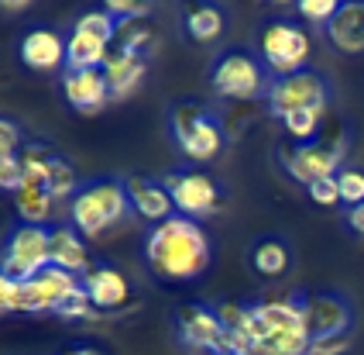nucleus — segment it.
<instances>
[{
	"label": "nucleus",
	"instance_id": "1",
	"mask_svg": "<svg viewBox=\"0 0 364 355\" xmlns=\"http://www.w3.org/2000/svg\"><path fill=\"white\" fill-rule=\"evenodd\" d=\"M144 266L165 283H193L213 266V242L200 221L172 214L144 235Z\"/></svg>",
	"mask_w": 364,
	"mask_h": 355
},
{
	"label": "nucleus",
	"instance_id": "2",
	"mask_svg": "<svg viewBox=\"0 0 364 355\" xmlns=\"http://www.w3.org/2000/svg\"><path fill=\"white\" fill-rule=\"evenodd\" d=\"M131 210L127 183L117 176H100L86 180L76 197L69 200V225L80 231L82 238H103L107 231L121 228Z\"/></svg>",
	"mask_w": 364,
	"mask_h": 355
},
{
	"label": "nucleus",
	"instance_id": "3",
	"mask_svg": "<svg viewBox=\"0 0 364 355\" xmlns=\"http://www.w3.org/2000/svg\"><path fill=\"white\" fill-rule=\"evenodd\" d=\"M213 93L223 101H258L268 93V69L251 48H223L210 66Z\"/></svg>",
	"mask_w": 364,
	"mask_h": 355
},
{
	"label": "nucleus",
	"instance_id": "4",
	"mask_svg": "<svg viewBox=\"0 0 364 355\" xmlns=\"http://www.w3.org/2000/svg\"><path fill=\"white\" fill-rule=\"evenodd\" d=\"M309 56H313V38H309L306 28H299L296 21H285V18L262 24V31H258V59L264 63L272 80L303 73Z\"/></svg>",
	"mask_w": 364,
	"mask_h": 355
},
{
	"label": "nucleus",
	"instance_id": "5",
	"mask_svg": "<svg viewBox=\"0 0 364 355\" xmlns=\"http://www.w3.org/2000/svg\"><path fill=\"white\" fill-rule=\"evenodd\" d=\"M172 138L189 163H213L223 152V142H227L220 118L200 104L172 107Z\"/></svg>",
	"mask_w": 364,
	"mask_h": 355
},
{
	"label": "nucleus",
	"instance_id": "6",
	"mask_svg": "<svg viewBox=\"0 0 364 355\" xmlns=\"http://www.w3.org/2000/svg\"><path fill=\"white\" fill-rule=\"evenodd\" d=\"M45 266H52V228L18 221L0 245V272L14 283H28Z\"/></svg>",
	"mask_w": 364,
	"mask_h": 355
},
{
	"label": "nucleus",
	"instance_id": "7",
	"mask_svg": "<svg viewBox=\"0 0 364 355\" xmlns=\"http://www.w3.org/2000/svg\"><path fill=\"white\" fill-rule=\"evenodd\" d=\"M264 104L268 110L282 121L296 110H326L330 104V86L320 73L313 69H303V73H292V76H279L268 83V93H264Z\"/></svg>",
	"mask_w": 364,
	"mask_h": 355
},
{
	"label": "nucleus",
	"instance_id": "8",
	"mask_svg": "<svg viewBox=\"0 0 364 355\" xmlns=\"http://www.w3.org/2000/svg\"><path fill=\"white\" fill-rule=\"evenodd\" d=\"M344 152H347V138L289 145V148H282V169L296 183L313 187V183L330 180V176H337L344 169Z\"/></svg>",
	"mask_w": 364,
	"mask_h": 355
},
{
	"label": "nucleus",
	"instance_id": "9",
	"mask_svg": "<svg viewBox=\"0 0 364 355\" xmlns=\"http://www.w3.org/2000/svg\"><path fill=\"white\" fill-rule=\"evenodd\" d=\"M162 183L176 204V214L189 217V221H203L220 207V183L210 173L179 169V173H168Z\"/></svg>",
	"mask_w": 364,
	"mask_h": 355
},
{
	"label": "nucleus",
	"instance_id": "10",
	"mask_svg": "<svg viewBox=\"0 0 364 355\" xmlns=\"http://www.w3.org/2000/svg\"><path fill=\"white\" fill-rule=\"evenodd\" d=\"M303 304L306 328L313 338H333V334H350L354 324V311L341 293H309L299 297Z\"/></svg>",
	"mask_w": 364,
	"mask_h": 355
},
{
	"label": "nucleus",
	"instance_id": "11",
	"mask_svg": "<svg viewBox=\"0 0 364 355\" xmlns=\"http://www.w3.org/2000/svg\"><path fill=\"white\" fill-rule=\"evenodd\" d=\"M176 328H179V341L189 345L193 352H220L223 349V324L213 307L203 304H189L176 314Z\"/></svg>",
	"mask_w": 364,
	"mask_h": 355
},
{
	"label": "nucleus",
	"instance_id": "12",
	"mask_svg": "<svg viewBox=\"0 0 364 355\" xmlns=\"http://www.w3.org/2000/svg\"><path fill=\"white\" fill-rule=\"evenodd\" d=\"M62 97L80 114H97L114 101L103 69H65L62 73Z\"/></svg>",
	"mask_w": 364,
	"mask_h": 355
},
{
	"label": "nucleus",
	"instance_id": "13",
	"mask_svg": "<svg viewBox=\"0 0 364 355\" xmlns=\"http://www.w3.org/2000/svg\"><path fill=\"white\" fill-rule=\"evenodd\" d=\"M82 293L90 297V304L100 311H117L127 304V297H131V283H127V276H124L114 262H93L86 276H82Z\"/></svg>",
	"mask_w": 364,
	"mask_h": 355
},
{
	"label": "nucleus",
	"instance_id": "14",
	"mask_svg": "<svg viewBox=\"0 0 364 355\" xmlns=\"http://www.w3.org/2000/svg\"><path fill=\"white\" fill-rule=\"evenodd\" d=\"M18 52H21V63L28 66V69L52 73V69L65 66V35H59L55 28L35 24L31 31H24Z\"/></svg>",
	"mask_w": 364,
	"mask_h": 355
},
{
	"label": "nucleus",
	"instance_id": "15",
	"mask_svg": "<svg viewBox=\"0 0 364 355\" xmlns=\"http://www.w3.org/2000/svg\"><path fill=\"white\" fill-rule=\"evenodd\" d=\"M124 183H127L131 210H134L141 221H148L151 228H155V225H162V221H168V217L176 214V204H172V197H168L165 183L148 180V176H127Z\"/></svg>",
	"mask_w": 364,
	"mask_h": 355
},
{
	"label": "nucleus",
	"instance_id": "16",
	"mask_svg": "<svg viewBox=\"0 0 364 355\" xmlns=\"http://www.w3.org/2000/svg\"><path fill=\"white\" fill-rule=\"evenodd\" d=\"M326 42L344 56H361L364 52V0H347L341 11L333 14V21L323 28Z\"/></svg>",
	"mask_w": 364,
	"mask_h": 355
},
{
	"label": "nucleus",
	"instance_id": "17",
	"mask_svg": "<svg viewBox=\"0 0 364 355\" xmlns=\"http://www.w3.org/2000/svg\"><path fill=\"white\" fill-rule=\"evenodd\" d=\"M103 76H107V86H110V97H114V101H124V97H131V93L144 83V76H148V56L117 52V48H114L107 66H103Z\"/></svg>",
	"mask_w": 364,
	"mask_h": 355
},
{
	"label": "nucleus",
	"instance_id": "18",
	"mask_svg": "<svg viewBox=\"0 0 364 355\" xmlns=\"http://www.w3.org/2000/svg\"><path fill=\"white\" fill-rule=\"evenodd\" d=\"M52 266L73 272V276H86V269L93 266L90 249H86V238L69 221L52 228Z\"/></svg>",
	"mask_w": 364,
	"mask_h": 355
},
{
	"label": "nucleus",
	"instance_id": "19",
	"mask_svg": "<svg viewBox=\"0 0 364 355\" xmlns=\"http://www.w3.org/2000/svg\"><path fill=\"white\" fill-rule=\"evenodd\" d=\"M110 59V42L100 35H90L73 28V35H65V69H103Z\"/></svg>",
	"mask_w": 364,
	"mask_h": 355
},
{
	"label": "nucleus",
	"instance_id": "20",
	"mask_svg": "<svg viewBox=\"0 0 364 355\" xmlns=\"http://www.w3.org/2000/svg\"><path fill=\"white\" fill-rule=\"evenodd\" d=\"M14 207H18V217L24 221V225L52 228V225H48V217H52L55 200H52L48 187L38 183V180H21L18 190H14Z\"/></svg>",
	"mask_w": 364,
	"mask_h": 355
},
{
	"label": "nucleus",
	"instance_id": "21",
	"mask_svg": "<svg viewBox=\"0 0 364 355\" xmlns=\"http://www.w3.org/2000/svg\"><path fill=\"white\" fill-rule=\"evenodd\" d=\"M21 148H24L21 128L0 118V190L7 193H14L21 183Z\"/></svg>",
	"mask_w": 364,
	"mask_h": 355
},
{
	"label": "nucleus",
	"instance_id": "22",
	"mask_svg": "<svg viewBox=\"0 0 364 355\" xmlns=\"http://www.w3.org/2000/svg\"><path fill=\"white\" fill-rule=\"evenodd\" d=\"M289 262H292V255H289V245L282 238H258L251 245V269L258 276L275 279V276H282L289 269Z\"/></svg>",
	"mask_w": 364,
	"mask_h": 355
},
{
	"label": "nucleus",
	"instance_id": "23",
	"mask_svg": "<svg viewBox=\"0 0 364 355\" xmlns=\"http://www.w3.org/2000/svg\"><path fill=\"white\" fill-rule=\"evenodd\" d=\"M223 24L227 18L217 4H193L186 11V35L193 42H217L223 35Z\"/></svg>",
	"mask_w": 364,
	"mask_h": 355
},
{
	"label": "nucleus",
	"instance_id": "24",
	"mask_svg": "<svg viewBox=\"0 0 364 355\" xmlns=\"http://www.w3.org/2000/svg\"><path fill=\"white\" fill-rule=\"evenodd\" d=\"M117 52H138V56H148V48L155 42V31L151 24L138 18V21H121L117 24Z\"/></svg>",
	"mask_w": 364,
	"mask_h": 355
},
{
	"label": "nucleus",
	"instance_id": "25",
	"mask_svg": "<svg viewBox=\"0 0 364 355\" xmlns=\"http://www.w3.org/2000/svg\"><path fill=\"white\" fill-rule=\"evenodd\" d=\"M320 121H323V110H296V114L282 118V128L292 138V145H306V142H316Z\"/></svg>",
	"mask_w": 364,
	"mask_h": 355
},
{
	"label": "nucleus",
	"instance_id": "26",
	"mask_svg": "<svg viewBox=\"0 0 364 355\" xmlns=\"http://www.w3.org/2000/svg\"><path fill=\"white\" fill-rule=\"evenodd\" d=\"M80 187L82 183H80V176H76V169L55 155L52 166H48V193H52V200H73Z\"/></svg>",
	"mask_w": 364,
	"mask_h": 355
},
{
	"label": "nucleus",
	"instance_id": "27",
	"mask_svg": "<svg viewBox=\"0 0 364 355\" xmlns=\"http://www.w3.org/2000/svg\"><path fill=\"white\" fill-rule=\"evenodd\" d=\"M73 28L90 31V35H100V38H107L110 45H114V38H117V18H114L107 7H93V11H86Z\"/></svg>",
	"mask_w": 364,
	"mask_h": 355
},
{
	"label": "nucleus",
	"instance_id": "28",
	"mask_svg": "<svg viewBox=\"0 0 364 355\" xmlns=\"http://www.w3.org/2000/svg\"><path fill=\"white\" fill-rule=\"evenodd\" d=\"M337 11H341V0H299L296 4V14L303 21L316 24V28H326V24L333 21Z\"/></svg>",
	"mask_w": 364,
	"mask_h": 355
},
{
	"label": "nucleus",
	"instance_id": "29",
	"mask_svg": "<svg viewBox=\"0 0 364 355\" xmlns=\"http://www.w3.org/2000/svg\"><path fill=\"white\" fill-rule=\"evenodd\" d=\"M337 187H341V204H347V210H354L358 204H364V173L361 169L344 166L337 173Z\"/></svg>",
	"mask_w": 364,
	"mask_h": 355
},
{
	"label": "nucleus",
	"instance_id": "30",
	"mask_svg": "<svg viewBox=\"0 0 364 355\" xmlns=\"http://www.w3.org/2000/svg\"><path fill=\"white\" fill-rule=\"evenodd\" d=\"M18 314H52V304L35 279L18 283Z\"/></svg>",
	"mask_w": 364,
	"mask_h": 355
},
{
	"label": "nucleus",
	"instance_id": "31",
	"mask_svg": "<svg viewBox=\"0 0 364 355\" xmlns=\"http://www.w3.org/2000/svg\"><path fill=\"white\" fill-rule=\"evenodd\" d=\"M350 334H333V338H313L306 355H347L350 352Z\"/></svg>",
	"mask_w": 364,
	"mask_h": 355
},
{
	"label": "nucleus",
	"instance_id": "32",
	"mask_svg": "<svg viewBox=\"0 0 364 355\" xmlns=\"http://www.w3.org/2000/svg\"><path fill=\"white\" fill-rule=\"evenodd\" d=\"M114 18H117V24L121 21H138V18H148V4H141V0H110V4H103Z\"/></svg>",
	"mask_w": 364,
	"mask_h": 355
},
{
	"label": "nucleus",
	"instance_id": "33",
	"mask_svg": "<svg viewBox=\"0 0 364 355\" xmlns=\"http://www.w3.org/2000/svg\"><path fill=\"white\" fill-rule=\"evenodd\" d=\"M306 193H309V200H313V204H320V207H333V204H341L337 176H330V180H320V183L306 187Z\"/></svg>",
	"mask_w": 364,
	"mask_h": 355
},
{
	"label": "nucleus",
	"instance_id": "34",
	"mask_svg": "<svg viewBox=\"0 0 364 355\" xmlns=\"http://www.w3.org/2000/svg\"><path fill=\"white\" fill-rule=\"evenodd\" d=\"M4 314H18V283L0 272V317Z\"/></svg>",
	"mask_w": 364,
	"mask_h": 355
},
{
	"label": "nucleus",
	"instance_id": "35",
	"mask_svg": "<svg viewBox=\"0 0 364 355\" xmlns=\"http://www.w3.org/2000/svg\"><path fill=\"white\" fill-rule=\"evenodd\" d=\"M347 228L364 235V204H358L354 210H347Z\"/></svg>",
	"mask_w": 364,
	"mask_h": 355
},
{
	"label": "nucleus",
	"instance_id": "36",
	"mask_svg": "<svg viewBox=\"0 0 364 355\" xmlns=\"http://www.w3.org/2000/svg\"><path fill=\"white\" fill-rule=\"evenodd\" d=\"M65 355H103V352H97V349H86V345H82V349H73V352H65Z\"/></svg>",
	"mask_w": 364,
	"mask_h": 355
},
{
	"label": "nucleus",
	"instance_id": "37",
	"mask_svg": "<svg viewBox=\"0 0 364 355\" xmlns=\"http://www.w3.org/2000/svg\"><path fill=\"white\" fill-rule=\"evenodd\" d=\"M213 355H237V352H213Z\"/></svg>",
	"mask_w": 364,
	"mask_h": 355
}]
</instances>
